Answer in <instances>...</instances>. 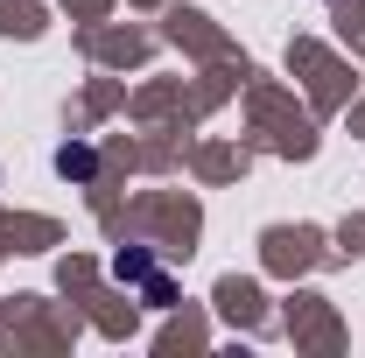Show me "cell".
Returning a JSON list of instances; mask_svg holds the SVG:
<instances>
[{"instance_id":"obj_1","label":"cell","mask_w":365,"mask_h":358,"mask_svg":"<svg viewBox=\"0 0 365 358\" xmlns=\"http://www.w3.org/2000/svg\"><path fill=\"white\" fill-rule=\"evenodd\" d=\"M56 169H63L71 183H91L98 176V155H91L85 140H71V148H56Z\"/></svg>"},{"instance_id":"obj_2","label":"cell","mask_w":365,"mask_h":358,"mask_svg":"<svg viewBox=\"0 0 365 358\" xmlns=\"http://www.w3.org/2000/svg\"><path fill=\"white\" fill-rule=\"evenodd\" d=\"M113 274H120V281H140V288H148V281H155V260H148V253H120V260H113Z\"/></svg>"}]
</instances>
